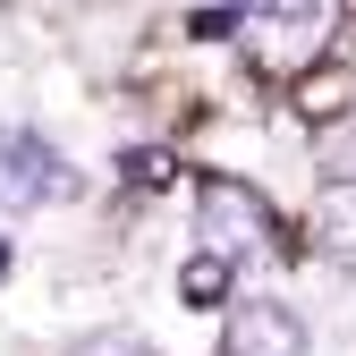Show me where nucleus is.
Masks as SVG:
<instances>
[{
  "label": "nucleus",
  "mask_w": 356,
  "mask_h": 356,
  "mask_svg": "<svg viewBox=\"0 0 356 356\" xmlns=\"http://www.w3.org/2000/svg\"><path fill=\"white\" fill-rule=\"evenodd\" d=\"M238 26H246V60L263 76H314V60L339 34V0H246Z\"/></svg>",
  "instance_id": "obj_1"
},
{
  "label": "nucleus",
  "mask_w": 356,
  "mask_h": 356,
  "mask_svg": "<svg viewBox=\"0 0 356 356\" xmlns=\"http://www.w3.org/2000/svg\"><path fill=\"white\" fill-rule=\"evenodd\" d=\"M195 238L212 246V254H272L280 246V220H272V204H263L246 178H195Z\"/></svg>",
  "instance_id": "obj_2"
},
{
  "label": "nucleus",
  "mask_w": 356,
  "mask_h": 356,
  "mask_svg": "<svg viewBox=\"0 0 356 356\" xmlns=\"http://www.w3.org/2000/svg\"><path fill=\"white\" fill-rule=\"evenodd\" d=\"M85 187V178L68 170L60 145H42V136H0V212H26V204H68Z\"/></svg>",
  "instance_id": "obj_3"
},
{
  "label": "nucleus",
  "mask_w": 356,
  "mask_h": 356,
  "mask_svg": "<svg viewBox=\"0 0 356 356\" xmlns=\"http://www.w3.org/2000/svg\"><path fill=\"white\" fill-rule=\"evenodd\" d=\"M220 356H305V314L280 297H238L229 331H220Z\"/></svg>",
  "instance_id": "obj_4"
},
{
  "label": "nucleus",
  "mask_w": 356,
  "mask_h": 356,
  "mask_svg": "<svg viewBox=\"0 0 356 356\" xmlns=\"http://www.w3.org/2000/svg\"><path fill=\"white\" fill-rule=\"evenodd\" d=\"M305 238H314V254H323V263L356 272V178H331V187L305 204Z\"/></svg>",
  "instance_id": "obj_5"
},
{
  "label": "nucleus",
  "mask_w": 356,
  "mask_h": 356,
  "mask_svg": "<svg viewBox=\"0 0 356 356\" xmlns=\"http://www.w3.org/2000/svg\"><path fill=\"white\" fill-rule=\"evenodd\" d=\"M229 289H238V263H229V254H212V246H204V254H187V263H178V297H187V305H204V314H212V305H238Z\"/></svg>",
  "instance_id": "obj_6"
},
{
  "label": "nucleus",
  "mask_w": 356,
  "mask_h": 356,
  "mask_svg": "<svg viewBox=\"0 0 356 356\" xmlns=\"http://www.w3.org/2000/svg\"><path fill=\"white\" fill-rule=\"evenodd\" d=\"M356 102V76H297V111L305 119H339Z\"/></svg>",
  "instance_id": "obj_7"
},
{
  "label": "nucleus",
  "mask_w": 356,
  "mask_h": 356,
  "mask_svg": "<svg viewBox=\"0 0 356 356\" xmlns=\"http://www.w3.org/2000/svg\"><path fill=\"white\" fill-rule=\"evenodd\" d=\"M119 178H127L136 195H153V187H170V178H178V161H170L161 145H127V153H119Z\"/></svg>",
  "instance_id": "obj_8"
},
{
  "label": "nucleus",
  "mask_w": 356,
  "mask_h": 356,
  "mask_svg": "<svg viewBox=\"0 0 356 356\" xmlns=\"http://www.w3.org/2000/svg\"><path fill=\"white\" fill-rule=\"evenodd\" d=\"M76 356H153V348H145L136 331H102V339H85Z\"/></svg>",
  "instance_id": "obj_9"
},
{
  "label": "nucleus",
  "mask_w": 356,
  "mask_h": 356,
  "mask_svg": "<svg viewBox=\"0 0 356 356\" xmlns=\"http://www.w3.org/2000/svg\"><path fill=\"white\" fill-rule=\"evenodd\" d=\"M187 34H195V42H220V34H238V9H195V17H187Z\"/></svg>",
  "instance_id": "obj_10"
},
{
  "label": "nucleus",
  "mask_w": 356,
  "mask_h": 356,
  "mask_svg": "<svg viewBox=\"0 0 356 356\" xmlns=\"http://www.w3.org/2000/svg\"><path fill=\"white\" fill-rule=\"evenodd\" d=\"M0 272H9V238H0Z\"/></svg>",
  "instance_id": "obj_11"
}]
</instances>
